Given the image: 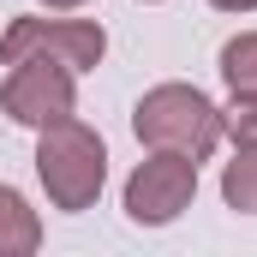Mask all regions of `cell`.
Instances as JSON below:
<instances>
[{
  "label": "cell",
  "mask_w": 257,
  "mask_h": 257,
  "mask_svg": "<svg viewBox=\"0 0 257 257\" xmlns=\"http://www.w3.org/2000/svg\"><path fill=\"white\" fill-rule=\"evenodd\" d=\"M221 132L233 144H257V90H233V102L221 108Z\"/></svg>",
  "instance_id": "9"
},
{
  "label": "cell",
  "mask_w": 257,
  "mask_h": 257,
  "mask_svg": "<svg viewBox=\"0 0 257 257\" xmlns=\"http://www.w3.org/2000/svg\"><path fill=\"white\" fill-rule=\"evenodd\" d=\"M192 197H197V162L192 156H174V150H156L150 162L132 168V180H126V215L138 227H168Z\"/></svg>",
  "instance_id": "5"
},
{
  "label": "cell",
  "mask_w": 257,
  "mask_h": 257,
  "mask_svg": "<svg viewBox=\"0 0 257 257\" xmlns=\"http://www.w3.org/2000/svg\"><path fill=\"white\" fill-rule=\"evenodd\" d=\"M30 54L60 60L72 72H90L108 54V30L90 24V18H12L6 36H0V66H18Z\"/></svg>",
  "instance_id": "3"
},
{
  "label": "cell",
  "mask_w": 257,
  "mask_h": 257,
  "mask_svg": "<svg viewBox=\"0 0 257 257\" xmlns=\"http://www.w3.org/2000/svg\"><path fill=\"white\" fill-rule=\"evenodd\" d=\"M42 245V221L12 186H0V257H30Z\"/></svg>",
  "instance_id": "6"
},
{
  "label": "cell",
  "mask_w": 257,
  "mask_h": 257,
  "mask_svg": "<svg viewBox=\"0 0 257 257\" xmlns=\"http://www.w3.org/2000/svg\"><path fill=\"white\" fill-rule=\"evenodd\" d=\"M36 174H42V192L54 209L78 215L102 197V180H108V150L102 138L84 126V120H54L42 126V144H36Z\"/></svg>",
  "instance_id": "2"
},
{
  "label": "cell",
  "mask_w": 257,
  "mask_h": 257,
  "mask_svg": "<svg viewBox=\"0 0 257 257\" xmlns=\"http://www.w3.org/2000/svg\"><path fill=\"white\" fill-rule=\"evenodd\" d=\"M0 108H6V120H18V126H54L66 120L72 108H78V84H72V66L60 60H42V54H30V60L12 66V78L0 84Z\"/></svg>",
  "instance_id": "4"
},
{
  "label": "cell",
  "mask_w": 257,
  "mask_h": 257,
  "mask_svg": "<svg viewBox=\"0 0 257 257\" xmlns=\"http://www.w3.org/2000/svg\"><path fill=\"white\" fill-rule=\"evenodd\" d=\"M221 78H227V90H257V30L221 48Z\"/></svg>",
  "instance_id": "8"
},
{
  "label": "cell",
  "mask_w": 257,
  "mask_h": 257,
  "mask_svg": "<svg viewBox=\"0 0 257 257\" xmlns=\"http://www.w3.org/2000/svg\"><path fill=\"white\" fill-rule=\"evenodd\" d=\"M221 197H227V209L257 215V144H239V156L227 162V174H221Z\"/></svg>",
  "instance_id": "7"
},
{
  "label": "cell",
  "mask_w": 257,
  "mask_h": 257,
  "mask_svg": "<svg viewBox=\"0 0 257 257\" xmlns=\"http://www.w3.org/2000/svg\"><path fill=\"white\" fill-rule=\"evenodd\" d=\"M132 132H138V144H150V150H174V156L203 162V156L221 144V108H215L197 84H156V90L138 96Z\"/></svg>",
  "instance_id": "1"
},
{
  "label": "cell",
  "mask_w": 257,
  "mask_h": 257,
  "mask_svg": "<svg viewBox=\"0 0 257 257\" xmlns=\"http://www.w3.org/2000/svg\"><path fill=\"white\" fill-rule=\"evenodd\" d=\"M42 6H54V12H72V6H84V0H42Z\"/></svg>",
  "instance_id": "11"
},
{
  "label": "cell",
  "mask_w": 257,
  "mask_h": 257,
  "mask_svg": "<svg viewBox=\"0 0 257 257\" xmlns=\"http://www.w3.org/2000/svg\"><path fill=\"white\" fill-rule=\"evenodd\" d=\"M209 6H221V12H257V0H209Z\"/></svg>",
  "instance_id": "10"
}]
</instances>
